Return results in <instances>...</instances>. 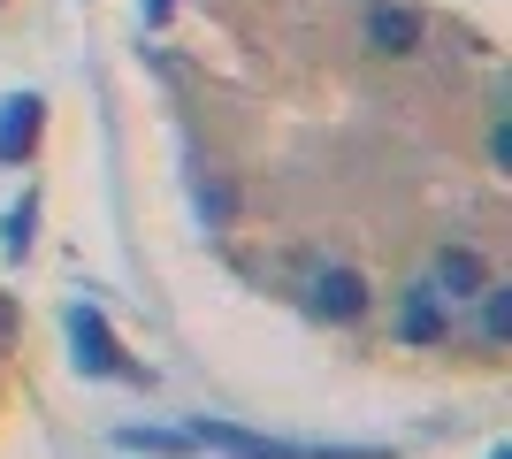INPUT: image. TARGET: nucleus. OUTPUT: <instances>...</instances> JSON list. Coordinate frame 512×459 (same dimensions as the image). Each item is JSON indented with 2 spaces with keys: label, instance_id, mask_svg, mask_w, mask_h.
<instances>
[{
  "label": "nucleus",
  "instance_id": "f257e3e1",
  "mask_svg": "<svg viewBox=\"0 0 512 459\" xmlns=\"http://www.w3.org/2000/svg\"><path fill=\"white\" fill-rule=\"evenodd\" d=\"M184 437H192V452H222V459H383L375 444H283V437L230 429V421H192Z\"/></svg>",
  "mask_w": 512,
  "mask_h": 459
},
{
  "label": "nucleus",
  "instance_id": "f03ea898",
  "mask_svg": "<svg viewBox=\"0 0 512 459\" xmlns=\"http://www.w3.org/2000/svg\"><path fill=\"white\" fill-rule=\"evenodd\" d=\"M306 306H314L321 322H360V314H367V284L352 276V268H314Z\"/></svg>",
  "mask_w": 512,
  "mask_h": 459
},
{
  "label": "nucleus",
  "instance_id": "7ed1b4c3",
  "mask_svg": "<svg viewBox=\"0 0 512 459\" xmlns=\"http://www.w3.org/2000/svg\"><path fill=\"white\" fill-rule=\"evenodd\" d=\"M482 284H490V268H482V253H474V245H444V253H436V299L444 306H459V299H482Z\"/></svg>",
  "mask_w": 512,
  "mask_h": 459
},
{
  "label": "nucleus",
  "instance_id": "20e7f679",
  "mask_svg": "<svg viewBox=\"0 0 512 459\" xmlns=\"http://www.w3.org/2000/svg\"><path fill=\"white\" fill-rule=\"evenodd\" d=\"M69 345H77V368L85 375H123V352H115V337H107V322L92 314V306L69 314Z\"/></svg>",
  "mask_w": 512,
  "mask_h": 459
},
{
  "label": "nucleus",
  "instance_id": "39448f33",
  "mask_svg": "<svg viewBox=\"0 0 512 459\" xmlns=\"http://www.w3.org/2000/svg\"><path fill=\"white\" fill-rule=\"evenodd\" d=\"M367 39H375V54H413V46H421V23H413L406 8H375V16H367Z\"/></svg>",
  "mask_w": 512,
  "mask_h": 459
},
{
  "label": "nucleus",
  "instance_id": "423d86ee",
  "mask_svg": "<svg viewBox=\"0 0 512 459\" xmlns=\"http://www.w3.org/2000/svg\"><path fill=\"white\" fill-rule=\"evenodd\" d=\"M115 444H123V452H161V459H184V452H192V437H184V429H138V421H130V429H115Z\"/></svg>",
  "mask_w": 512,
  "mask_h": 459
},
{
  "label": "nucleus",
  "instance_id": "0eeeda50",
  "mask_svg": "<svg viewBox=\"0 0 512 459\" xmlns=\"http://www.w3.org/2000/svg\"><path fill=\"white\" fill-rule=\"evenodd\" d=\"M398 329H406V337H413V345H428V337H444V299H436V291H413V299H406V322H398Z\"/></svg>",
  "mask_w": 512,
  "mask_h": 459
},
{
  "label": "nucleus",
  "instance_id": "6e6552de",
  "mask_svg": "<svg viewBox=\"0 0 512 459\" xmlns=\"http://www.w3.org/2000/svg\"><path fill=\"white\" fill-rule=\"evenodd\" d=\"M31 131H39V100H31V92H16V100L0 108V153H16Z\"/></svg>",
  "mask_w": 512,
  "mask_h": 459
},
{
  "label": "nucleus",
  "instance_id": "1a4fd4ad",
  "mask_svg": "<svg viewBox=\"0 0 512 459\" xmlns=\"http://www.w3.org/2000/svg\"><path fill=\"white\" fill-rule=\"evenodd\" d=\"M482 337L490 345L512 337V284H482Z\"/></svg>",
  "mask_w": 512,
  "mask_h": 459
},
{
  "label": "nucleus",
  "instance_id": "9d476101",
  "mask_svg": "<svg viewBox=\"0 0 512 459\" xmlns=\"http://www.w3.org/2000/svg\"><path fill=\"white\" fill-rule=\"evenodd\" d=\"M490 459H512V452H490Z\"/></svg>",
  "mask_w": 512,
  "mask_h": 459
}]
</instances>
